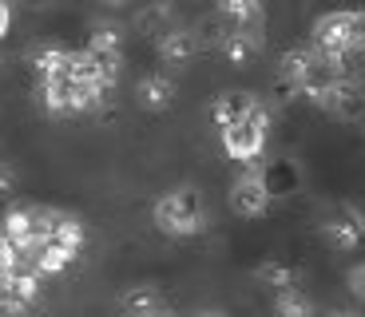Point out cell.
<instances>
[{"label":"cell","instance_id":"cell-25","mask_svg":"<svg viewBox=\"0 0 365 317\" xmlns=\"http://www.w3.org/2000/svg\"><path fill=\"white\" fill-rule=\"evenodd\" d=\"M346 286H349V293H354L357 301H365V262H357L354 270L346 274Z\"/></svg>","mask_w":365,"mask_h":317},{"label":"cell","instance_id":"cell-18","mask_svg":"<svg viewBox=\"0 0 365 317\" xmlns=\"http://www.w3.org/2000/svg\"><path fill=\"white\" fill-rule=\"evenodd\" d=\"M274 313L278 317H318V306L302 290H286V293H274Z\"/></svg>","mask_w":365,"mask_h":317},{"label":"cell","instance_id":"cell-23","mask_svg":"<svg viewBox=\"0 0 365 317\" xmlns=\"http://www.w3.org/2000/svg\"><path fill=\"white\" fill-rule=\"evenodd\" d=\"M119 44H123V32H119V28H108V24H100L96 32H91V40H88V48L91 52H100V56L119 52Z\"/></svg>","mask_w":365,"mask_h":317},{"label":"cell","instance_id":"cell-2","mask_svg":"<svg viewBox=\"0 0 365 317\" xmlns=\"http://www.w3.org/2000/svg\"><path fill=\"white\" fill-rule=\"evenodd\" d=\"M314 48L322 52H365V12H326L314 20Z\"/></svg>","mask_w":365,"mask_h":317},{"label":"cell","instance_id":"cell-10","mask_svg":"<svg viewBox=\"0 0 365 317\" xmlns=\"http://www.w3.org/2000/svg\"><path fill=\"white\" fill-rule=\"evenodd\" d=\"M36 301H40V274L32 266H20L16 274H9V293H4V309L0 313H24Z\"/></svg>","mask_w":365,"mask_h":317},{"label":"cell","instance_id":"cell-9","mask_svg":"<svg viewBox=\"0 0 365 317\" xmlns=\"http://www.w3.org/2000/svg\"><path fill=\"white\" fill-rule=\"evenodd\" d=\"M262 108L258 103V95H250V91H222V95H215V103H210V119L222 127H235L242 123V119H250L255 111Z\"/></svg>","mask_w":365,"mask_h":317},{"label":"cell","instance_id":"cell-28","mask_svg":"<svg viewBox=\"0 0 365 317\" xmlns=\"http://www.w3.org/2000/svg\"><path fill=\"white\" fill-rule=\"evenodd\" d=\"M4 293H9V274L0 270V309H4Z\"/></svg>","mask_w":365,"mask_h":317},{"label":"cell","instance_id":"cell-1","mask_svg":"<svg viewBox=\"0 0 365 317\" xmlns=\"http://www.w3.org/2000/svg\"><path fill=\"white\" fill-rule=\"evenodd\" d=\"M151 222L159 234L167 238H195L207 230V210H202V194L195 187H175L163 190L151 207Z\"/></svg>","mask_w":365,"mask_h":317},{"label":"cell","instance_id":"cell-19","mask_svg":"<svg viewBox=\"0 0 365 317\" xmlns=\"http://www.w3.org/2000/svg\"><path fill=\"white\" fill-rule=\"evenodd\" d=\"M68 80L76 83H103V68H100V56L83 48V52H72V76Z\"/></svg>","mask_w":365,"mask_h":317},{"label":"cell","instance_id":"cell-29","mask_svg":"<svg viewBox=\"0 0 365 317\" xmlns=\"http://www.w3.org/2000/svg\"><path fill=\"white\" fill-rule=\"evenodd\" d=\"M20 4H28V9H48V4H56V0H20Z\"/></svg>","mask_w":365,"mask_h":317},{"label":"cell","instance_id":"cell-22","mask_svg":"<svg viewBox=\"0 0 365 317\" xmlns=\"http://www.w3.org/2000/svg\"><path fill=\"white\" fill-rule=\"evenodd\" d=\"M103 103V83H76L72 80V108L76 115L80 111H96Z\"/></svg>","mask_w":365,"mask_h":317},{"label":"cell","instance_id":"cell-14","mask_svg":"<svg viewBox=\"0 0 365 317\" xmlns=\"http://www.w3.org/2000/svg\"><path fill=\"white\" fill-rule=\"evenodd\" d=\"M159 309H167V301L159 293V286H151V281H135V286L119 293V313L123 317H147V313H159Z\"/></svg>","mask_w":365,"mask_h":317},{"label":"cell","instance_id":"cell-6","mask_svg":"<svg viewBox=\"0 0 365 317\" xmlns=\"http://www.w3.org/2000/svg\"><path fill=\"white\" fill-rule=\"evenodd\" d=\"M88 222L72 210H60V207H40V242H56L72 254H83L88 246Z\"/></svg>","mask_w":365,"mask_h":317},{"label":"cell","instance_id":"cell-13","mask_svg":"<svg viewBox=\"0 0 365 317\" xmlns=\"http://www.w3.org/2000/svg\"><path fill=\"white\" fill-rule=\"evenodd\" d=\"M250 274H255L258 286H266V290H274V293L302 290V270L290 262H282V258H266V262H258Z\"/></svg>","mask_w":365,"mask_h":317},{"label":"cell","instance_id":"cell-7","mask_svg":"<svg viewBox=\"0 0 365 317\" xmlns=\"http://www.w3.org/2000/svg\"><path fill=\"white\" fill-rule=\"evenodd\" d=\"M230 210L242 218H262L266 210H270L274 202V190L270 182H266V171H258V167H250V171H242L235 182H230Z\"/></svg>","mask_w":365,"mask_h":317},{"label":"cell","instance_id":"cell-15","mask_svg":"<svg viewBox=\"0 0 365 317\" xmlns=\"http://www.w3.org/2000/svg\"><path fill=\"white\" fill-rule=\"evenodd\" d=\"M135 100H139V108H147V111H163V108H171L175 103V80L171 76H143V80L135 83Z\"/></svg>","mask_w":365,"mask_h":317},{"label":"cell","instance_id":"cell-11","mask_svg":"<svg viewBox=\"0 0 365 317\" xmlns=\"http://www.w3.org/2000/svg\"><path fill=\"white\" fill-rule=\"evenodd\" d=\"M155 48H159V60H163V63H191L195 52H199V36H195L191 28L171 24V28L159 32Z\"/></svg>","mask_w":365,"mask_h":317},{"label":"cell","instance_id":"cell-20","mask_svg":"<svg viewBox=\"0 0 365 317\" xmlns=\"http://www.w3.org/2000/svg\"><path fill=\"white\" fill-rule=\"evenodd\" d=\"M219 12L230 16L238 28H247L262 20V0H219Z\"/></svg>","mask_w":365,"mask_h":317},{"label":"cell","instance_id":"cell-4","mask_svg":"<svg viewBox=\"0 0 365 317\" xmlns=\"http://www.w3.org/2000/svg\"><path fill=\"white\" fill-rule=\"evenodd\" d=\"M222 151L230 155V159H238V163H255L258 155H262L266 147V135H270V111L258 108L250 119H242V123L235 127H222Z\"/></svg>","mask_w":365,"mask_h":317},{"label":"cell","instance_id":"cell-24","mask_svg":"<svg viewBox=\"0 0 365 317\" xmlns=\"http://www.w3.org/2000/svg\"><path fill=\"white\" fill-rule=\"evenodd\" d=\"M16 182H20L16 167H12L9 159H0V199H9L12 190H16Z\"/></svg>","mask_w":365,"mask_h":317},{"label":"cell","instance_id":"cell-12","mask_svg":"<svg viewBox=\"0 0 365 317\" xmlns=\"http://www.w3.org/2000/svg\"><path fill=\"white\" fill-rule=\"evenodd\" d=\"M219 52L227 56L230 63L247 68V63L255 60L258 52H262V36H258L255 28H222V36H219Z\"/></svg>","mask_w":365,"mask_h":317},{"label":"cell","instance_id":"cell-30","mask_svg":"<svg viewBox=\"0 0 365 317\" xmlns=\"http://www.w3.org/2000/svg\"><path fill=\"white\" fill-rule=\"evenodd\" d=\"M147 317H179L175 309H159V313H147Z\"/></svg>","mask_w":365,"mask_h":317},{"label":"cell","instance_id":"cell-31","mask_svg":"<svg viewBox=\"0 0 365 317\" xmlns=\"http://www.w3.org/2000/svg\"><path fill=\"white\" fill-rule=\"evenodd\" d=\"M108 4H123V0H108Z\"/></svg>","mask_w":365,"mask_h":317},{"label":"cell","instance_id":"cell-3","mask_svg":"<svg viewBox=\"0 0 365 317\" xmlns=\"http://www.w3.org/2000/svg\"><path fill=\"white\" fill-rule=\"evenodd\" d=\"M302 100H310L314 108L329 111V115H338V119H361L365 115V88L357 80H322L314 83V88L302 91Z\"/></svg>","mask_w":365,"mask_h":317},{"label":"cell","instance_id":"cell-26","mask_svg":"<svg viewBox=\"0 0 365 317\" xmlns=\"http://www.w3.org/2000/svg\"><path fill=\"white\" fill-rule=\"evenodd\" d=\"M9 24H12V9H9V0H0V40L9 36Z\"/></svg>","mask_w":365,"mask_h":317},{"label":"cell","instance_id":"cell-16","mask_svg":"<svg viewBox=\"0 0 365 317\" xmlns=\"http://www.w3.org/2000/svg\"><path fill=\"white\" fill-rule=\"evenodd\" d=\"M76 258H80V254L64 250V246H56V242H40V250L32 254V270H36L40 278H60V274L72 270Z\"/></svg>","mask_w":365,"mask_h":317},{"label":"cell","instance_id":"cell-21","mask_svg":"<svg viewBox=\"0 0 365 317\" xmlns=\"http://www.w3.org/2000/svg\"><path fill=\"white\" fill-rule=\"evenodd\" d=\"M262 171H266V182H270L274 194H290V190L298 187V171H294L290 163H282V159L270 163V167H262Z\"/></svg>","mask_w":365,"mask_h":317},{"label":"cell","instance_id":"cell-8","mask_svg":"<svg viewBox=\"0 0 365 317\" xmlns=\"http://www.w3.org/2000/svg\"><path fill=\"white\" fill-rule=\"evenodd\" d=\"M28 63H32V72H36L40 83H60L72 76V52L60 44H36L28 52Z\"/></svg>","mask_w":365,"mask_h":317},{"label":"cell","instance_id":"cell-17","mask_svg":"<svg viewBox=\"0 0 365 317\" xmlns=\"http://www.w3.org/2000/svg\"><path fill=\"white\" fill-rule=\"evenodd\" d=\"M40 103H44V111H52V115H76V108H72V80L40 83Z\"/></svg>","mask_w":365,"mask_h":317},{"label":"cell","instance_id":"cell-32","mask_svg":"<svg viewBox=\"0 0 365 317\" xmlns=\"http://www.w3.org/2000/svg\"><path fill=\"white\" fill-rule=\"evenodd\" d=\"M326 317H329V313H326Z\"/></svg>","mask_w":365,"mask_h":317},{"label":"cell","instance_id":"cell-27","mask_svg":"<svg viewBox=\"0 0 365 317\" xmlns=\"http://www.w3.org/2000/svg\"><path fill=\"white\" fill-rule=\"evenodd\" d=\"M191 317H227V309H195Z\"/></svg>","mask_w":365,"mask_h":317},{"label":"cell","instance_id":"cell-5","mask_svg":"<svg viewBox=\"0 0 365 317\" xmlns=\"http://www.w3.org/2000/svg\"><path fill=\"white\" fill-rule=\"evenodd\" d=\"M322 242L334 246V250H357L365 242V210L354 207V202H338L322 214L318 227Z\"/></svg>","mask_w":365,"mask_h":317}]
</instances>
